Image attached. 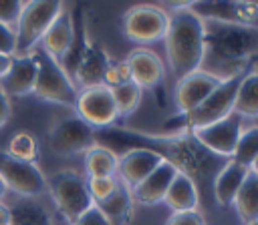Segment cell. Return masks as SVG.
I'll use <instances>...</instances> for the list:
<instances>
[{
    "instance_id": "36",
    "label": "cell",
    "mask_w": 258,
    "mask_h": 225,
    "mask_svg": "<svg viewBox=\"0 0 258 225\" xmlns=\"http://www.w3.org/2000/svg\"><path fill=\"white\" fill-rule=\"evenodd\" d=\"M73 225H111V223H109V219L103 215V211H101L97 205H93V207L87 209Z\"/></svg>"
},
{
    "instance_id": "5",
    "label": "cell",
    "mask_w": 258,
    "mask_h": 225,
    "mask_svg": "<svg viewBox=\"0 0 258 225\" xmlns=\"http://www.w3.org/2000/svg\"><path fill=\"white\" fill-rule=\"evenodd\" d=\"M46 189L56 205V211L67 219L69 225H73L87 209L95 205L89 193L87 177L73 169H62L46 177Z\"/></svg>"
},
{
    "instance_id": "14",
    "label": "cell",
    "mask_w": 258,
    "mask_h": 225,
    "mask_svg": "<svg viewBox=\"0 0 258 225\" xmlns=\"http://www.w3.org/2000/svg\"><path fill=\"white\" fill-rule=\"evenodd\" d=\"M109 66H111V58L107 56L103 46L87 36L83 50L71 64L69 72L73 74L77 84H81L83 88H89V86H99L105 82V74H107Z\"/></svg>"
},
{
    "instance_id": "31",
    "label": "cell",
    "mask_w": 258,
    "mask_h": 225,
    "mask_svg": "<svg viewBox=\"0 0 258 225\" xmlns=\"http://www.w3.org/2000/svg\"><path fill=\"white\" fill-rule=\"evenodd\" d=\"M117 183H119V177H93V179H87L93 203L105 201L117 189Z\"/></svg>"
},
{
    "instance_id": "42",
    "label": "cell",
    "mask_w": 258,
    "mask_h": 225,
    "mask_svg": "<svg viewBox=\"0 0 258 225\" xmlns=\"http://www.w3.org/2000/svg\"><path fill=\"white\" fill-rule=\"evenodd\" d=\"M248 225H258V221H254V223H248Z\"/></svg>"
},
{
    "instance_id": "33",
    "label": "cell",
    "mask_w": 258,
    "mask_h": 225,
    "mask_svg": "<svg viewBox=\"0 0 258 225\" xmlns=\"http://www.w3.org/2000/svg\"><path fill=\"white\" fill-rule=\"evenodd\" d=\"M22 8H24V2L20 0H0V22L14 26L20 18Z\"/></svg>"
},
{
    "instance_id": "17",
    "label": "cell",
    "mask_w": 258,
    "mask_h": 225,
    "mask_svg": "<svg viewBox=\"0 0 258 225\" xmlns=\"http://www.w3.org/2000/svg\"><path fill=\"white\" fill-rule=\"evenodd\" d=\"M163 163V159L147 149H127L121 157H119V169L117 175L119 179L129 187L135 189L143 179H147L159 165Z\"/></svg>"
},
{
    "instance_id": "24",
    "label": "cell",
    "mask_w": 258,
    "mask_h": 225,
    "mask_svg": "<svg viewBox=\"0 0 258 225\" xmlns=\"http://www.w3.org/2000/svg\"><path fill=\"white\" fill-rule=\"evenodd\" d=\"M8 207H10L8 225H54L48 209L38 199L20 197Z\"/></svg>"
},
{
    "instance_id": "4",
    "label": "cell",
    "mask_w": 258,
    "mask_h": 225,
    "mask_svg": "<svg viewBox=\"0 0 258 225\" xmlns=\"http://www.w3.org/2000/svg\"><path fill=\"white\" fill-rule=\"evenodd\" d=\"M250 70H240V72L224 78L222 84L208 98H204L196 108H191L189 113H177L175 117L167 119L163 123V133H194V131L214 125V123L222 121L224 117H228L230 113H234L240 80Z\"/></svg>"
},
{
    "instance_id": "21",
    "label": "cell",
    "mask_w": 258,
    "mask_h": 225,
    "mask_svg": "<svg viewBox=\"0 0 258 225\" xmlns=\"http://www.w3.org/2000/svg\"><path fill=\"white\" fill-rule=\"evenodd\" d=\"M75 40V26H73V14L69 10H62L58 18L50 24L46 34L42 36V50L54 58L58 64H62L64 56L69 54Z\"/></svg>"
},
{
    "instance_id": "26",
    "label": "cell",
    "mask_w": 258,
    "mask_h": 225,
    "mask_svg": "<svg viewBox=\"0 0 258 225\" xmlns=\"http://www.w3.org/2000/svg\"><path fill=\"white\" fill-rule=\"evenodd\" d=\"M234 113H238L242 119H258V68L246 72L240 80Z\"/></svg>"
},
{
    "instance_id": "16",
    "label": "cell",
    "mask_w": 258,
    "mask_h": 225,
    "mask_svg": "<svg viewBox=\"0 0 258 225\" xmlns=\"http://www.w3.org/2000/svg\"><path fill=\"white\" fill-rule=\"evenodd\" d=\"M187 6L204 20L258 28V2H189Z\"/></svg>"
},
{
    "instance_id": "10",
    "label": "cell",
    "mask_w": 258,
    "mask_h": 225,
    "mask_svg": "<svg viewBox=\"0 0 258 225\" xmlns=\"http://www.w3.org/2000/svg\"><path fill=\"white\" fill-rule=\"evenodd\" d=\"M0 177L6 187L20 197L36 199L40 193L46 191V177L38 169L36 163L20 161L0 149Z\"/></svg>"
},
{
    "instance_id": "13",
    "label": "cell",
    "mask_w": 258,
    "mask_h": 225,
    "mask_svg": "<svg viewBox=\"0 0 258 225\" xmlns=\"http://www.w3.org/2000/svg\"><path fill=\"white\" fill-rule=\"evenodd\" d=\"M127 66H129V74L131 80L135 84H139L141 88H149L153 90V94L157 96L159 104L163 106V80H165V64L163 60L149 48H135L131 50V54L125 58Z\"/></svg>"
},
{
    "instance_id": "30",
    "label": "cell",
    "mask_w": 258,
    "mask_h": 225,
    "mask_svg": "<svg viewBox=\"0 0 258 225\" xmlns=\"http://www.w3.org/2000/svg\"><path fill=\"white\" fill-rule=\"evenodd\" d=\"M8 155L20 159V161H28V163H36L38 161V145L36 139L28 133V131H18L10 137L8 147L4 149Z\"/></svg>"
},
{
    "instance_id": "23",
    "label": "cell",
    "mask_w": 258,
    "mask_h": 225,
    "mask_svg": "<svg viewBox=\"0 0 258 225\" xmlns=\"http://www.w3.org/2000/svg\"><path fill=\"white\" fill-rule=\"evenodd\" d=\"M163 203L171 209V213L198 211V207H200V191H198V185L185 173H177L175 179L171 181L169 189H167V195H165Z\"/></svg>"
},
{
    "instance_id": "40",
    "label": "cell",
    "mask_w": 258,
    "mask_h": 225,
    "mask_svg": "<svg viewBox=\"0 0 258 225\" xmlns=\"http://www.w3.org/2000/svg\"><path fill=\"white\" fill-rule=\"evenodd\" d=\"M8 193V187H6V183L2 181V177H0V201L4 199V195Z\"/></svg>"
},
{
    "instance_id": "12",
    "label": "cell",
    "mask_w": 258,
    "mask_h": 225,
    "mask_svg": "<svg viewBox=\"0 0 258 225\" xmlns=\"http://www.w3.org/2000/svg\"><path fill=\"white\" fill-rule=\"evenodd\" d=\"M244 129V119L238 113H230L222 121L208 125L204 129L194 131V137L214 155L222 159H230L238 145V139Z\"/></svg>"
},
{
    "instance_id": "38",
    "label": "cell",
    "mask_w": 258,
    "mask_h": 225,
    "mask_svg": "<svg viewBox=\"0 0 258 225\" xmlns=\"http://www.w3.org/2000/svg\"><path fill=\"white\" fill-rule=\"evenodd\" d=\"M8 223H10V207L0 201V225H8Z\"/></svg>"
},
{
    "instance_id": "39",
    "label": "cell",
    "mask_w": 258,
    "mask_h": 225,
    "mask_svg": "<svg viewBox=\"0 0 258 225\" xmlns=\"http://www.w3.org/2000/svg\"><path fill=\"white\" fill-rule=\"evenodd\" d=\"M10 60H12V56L0 54V78L6 74V70H8V66H10Z\"/></svg>"
},
{
    "instance_id": "6",
    "label": "cell",
    "mask_w": 258,
    "mask_h": 225,
    "mask_svg": "<svg viewBox=\"0 0 258 225\" xmlns=\"http://www.w3.org/2000/svg\"><path fill=\"white\" fill-rule=\"evenodd\" d=\"M62 10H64L62 2H54V0L24 2V8L16 22V54L14 56L30 54Z\"/></svg>"
},
{
    "instance_id": "9",
    "label": "cell",
    "mask_w": 258,
    "mask_h": 225,
    "mask_svg": "<svg viewBox=\"0 0 258 225\" xmlns=\"http://www.w3.org/2000/svg\"><path fill=\"white\" fill-rule=\"evenodd\" d=\"M169 26V14L153 4L131 6L123 14V32L137 44H151L165 38Z\"/></svg>"
},
{
    "instance_id": "18",
    "label": "cell",
    "mask_w": 258,
    "mask_h": 225,
    "mask_svg": "<svg viewBox=\"0 0 258 225\" xmlns=\"http://www.w3.org/2000/svg\"><path fill=\"white\" fill-rule=\"evenodd\" d=\"M36 74L38 64L32 52L24 56H12L6 74L0 78V86L6 92V96H24L34 92Z\"/></svg>"
},
{
    "instance_id": "19",
    "label": "cell",
    "mask_w": 258,
    "mask_h": 225,
    "mask_svg": "<svg viewBox=\"0 0 258 225\" xmlns=\"http://www.w3.org/2000/svg\"><path fill=\"white\" fill-rule=\"evenodd\" d=\"M179 171L163 161L147 179H143L135 189H131V195H133V201L135 205H157V203H163L165 195H167V189L171 185V181L175 179Z\"/></svg>"
},
{
    "instance_id": "7",
    "label": "cell",
    "mask_w": 258,
    "mask_h": 225,
    "mask_svg": "<svg viewBox=\"0 0 258 225\" xmlns=\"http://www.w3.org/2000/svg\"><path fill=\"white\" fill-rule=\"evenodd\" d=\"M32 54L38 64L34 94L48 102H56L62 106H75L79 90L73 84L71 76L64 72V68L54 58H50L42 48H34Z\"/></svg>"
},
{
    "instance_id": "28",
    "label": "cell",
    "mask_w": 258,
    "mask_h": 225,
    "mask_svg": "<svg viewBox=\"0 0 258 225\" xmlns=\"http://www.w3.org/2000/svg\"><path fill=\"white\" fill-rule=\"evenodd\" d=\"M236 163L252 169V165L258 159V125H248L242 129V135L238 139V145L234 149V155L230 157Z\"/></svg>"
},
{
    "instance_id": "1",
    "label": "cell",
    "mask_w": 258,
    "mask_h": 225,
    "mask_svg": "<svg viewBox=\"0 0 258 225\" xmlns=\"http://www.w3.org/2000/svg\"><path fill=\"white\" fill-rule=\"evenodd\" d=\"M99 145H117L127 149H147L157 153L163 161L171 163L179 173H185L198 185V191L204 199L212 197V183L216 173L224 167L228 159H222L210 153L194 133H145L123 127H107L95 131ZM214 199V197H212Z\"/></svg>"
},
{
    "instance_id": "41",
    "label": "cell",
    "mask_w": 258,
    "mask_h": 225,
    "mask_svg": "<svg viewBox=\"0 0 258 225\" xmlns=\"http://www.w3.org/2000/svg\"><path fill=\"white\" fill-rule=\"evenodd\" d=\"M250 171H252V173H254V175L258 177V159H256V163L252 165V169H250Z\"/></svg>"
},
{
    "instance_id": "20",
    "label": "cell",
    "mask_w": 258,
    "mask_h": 225,
    "mask_svg": "<svg viewBox=\"0 0 258 225\" xmlns=\"http://www.w3.org/2000/svg\"><path fill=\"white\" fill-rule=\"evenodd\" d=\"M250 169L236 163L234 159H228L224 163V167L216 173L214 183H212V197L214 203L220 207H230L234 205V199L244 183V179L248 177Z\"/></svg>"
},
{
    "instance_id": "8",
    "label": "cell",
    "mask_w": 258,
    "mask_h": 225,
    "mask_svg": "<svg viewBox=\"0 0 258 225\" xmlns=\"http://www.w3.org/2000/svg\"><path fill=\"white\" fill-rule=\"evenodd\" d=\"M95 145V129L87 125L79 115L60 117L48 129V147L58 157H75L87 153Z\"/></svg>"
},
{
    "instance_id": "35",
    "label": "cell",
    "mask_w": 258,
    "mask_h": 225,
    "mask_svg": "<svg viewBox=\"0 0 258 225\" xmlns=\"http://www.w3.org/2000/svg\"><path fill=\"white\" fill-rule=\"evenodd\" d=\"M165 225H206V217L200 211H179L171 213Z\"/></svg>"
},
{
    "instance_id": "34",
    "label": "cell",
    "mask_w": 258,
    "mask_h": 225,
    "mask_svg": "<svg viewBox=\"0 0 258 225\" xmlns=\"http://www.w3.org/2000/svg\"><path fill=\"white\" fill-rule=\"evenodd\" d=\"M0 54L14 56L16 54V28L0 22Z\"/></svg>"
},
{
    "instance_id": "15",
    "label": "cell",
    "mask_w": 258,
    "mask_h": 225,
    "mask_svg": "<svg viewBox=\"0 0 258 225\" xmlns=\"http://www.w3.org/2000/svg\"><path fill=\"white\" fill-rule=\"evenodd\" d=\"M222 76L216 72H210L206 68H198L185 76H181L175 84V104L179 113H189L196 108L204 98H208L220 84Z\"/></svg>"
},
{
    "instance_id": "43",
    "label": "cell",
    "mask_w": 258,
    "mask_h": 225,
    "mask_svg": "<svg viewBox=\"0 0 258 225\" xmlns=\"http://www.w3.org/2000/svg\"><path fill=\"white\" fill-rule=\"evenodd\" d=\"M254 125H258V119H256V123H254Z\"/></svg>"
},
{
    "instance_id": "25",
    "label": "cell",
    "mask_w": 258,
    "mask_h": 225,
    "mask_svg": "<svg viewBox=\"0 0 258 225\" xmlns=\"http://www.w3.org/2000/svg\"><path fill=\"white\" fill-rule=\"evenodd\" d=\"M119 169V155L105 147V145H95L85 153V177H117Z\"/></svg>"
},
{
    "instance_id": "27",
    "label": "cell",
    "mask_w": 258,
    "mask_h": 225,
    "mask_svg": "<svg viewBox=\"0 0 258 225\" xmlns=\"http://www.w3.org/2000/svg\"><path fill=\"white\" fill-rule=\"evenodd\" d=\"M234 207L244 225L258 221V177L252 171L244 179V183L234 199Z\"/></svg>"
},
{
    "instance_id": "37",
    "label": "cell",
    "mask_w": 258,
    "mask_h": 225,
    "mask_svg": "<svg viewBox=\"0 0 258 225\" xmlns=\"http://www.w3.org/2000/svg\"><path fill=\"white\" fill-rule=\"evenodd\" d=\"M8 119H10V98L6 96V92L0 86V129L6 125Z\"/></svg>"
},
{
    "instance_id": "3",
    "label": "cell",
    "mask_w": 258,
    "mask_h": 225,
    "mask_svg": "<svg viewBox=\"0 0 258 225\" xmlns=\"http://www.w3.org/2000/svg\"><path fill=\"white\" fill-rule=\"evenodd\" d=\"M206 22V56H212L228 68V76L250 70L258 56V28L204 20ZM206 60V58H204Z\"/></svg>"
},
{
    "instance_id": "11",
    "label": "cell",
    "mask_w": 258,
    "mask_h": 225,
    "mask_svg": "<svg viewBox=\"0 0 258 225\" xmlns=\"http://www.w3.org/2000/svg\"><path fill=\"white\" fill-rule=\"evenodd\" d=\"M75 108L77 115L93 129H107L119 119L113 92L105 84L81 88Z\"/></svg>"
},
{
    "instance_id": "32",
    "label": "cell",
    "mask_w": 258,
    "mask_h": 225,
    "mask_svg": "<svg viewBox=\"0 0 258 225\" xmlns=\"http://www.w3.org/2000/svg\"><path fill=\"white\" fill-rule=\"evenodd\" d=\"M127 80H131L127 62L125 60H111V66H109V70L105 74V82L103 84L113 88V86H119V84H123Z\"/></svg>"
},
{
    "instance_id": "29",
    "label": "cell",
    "mask_w": 258,
    "mask_h": 225,
    "mask_svg": "<svg viewBox=\"0 0 258 225\" xmlns=\"http://www.w3.org/2000/svg\"><path fill=\"white\" fill-rule=\"evenodd\" d=\"M111 92H113V98H115V104H117V113H119V119H121V117H129L139 106L143 88L139 84H135L133 80H127V82H123L119 86H113Z\"/></svg>"
},
{
    "instance_id": "22",
    "label": "cell",
    "mask_w": 258,
    "mask_h": 225,
    "mask_svg": "<svg viewBox=\"0 0 258 225\" xmlns=\"http://www.w3.org/2000/svg\"><path fill=\"white\" fill-rule=\"evenodd\" d=\"M103 215L109 219L111 225H129L135 215V201L131 195V189L119 179L117 189L101 203H95Z\"/></svg>"
},
{
    "instance_id": "2",
    "label": "cell",
    "mask_w": 258,
    "mask_h": 225,
    "mask_svg": "<svg viewBox=\"0 0 258 225\" xmlns=\"http://www.w3.org/2000/svg\"><path fill=\"white\" fill-rule=\"evenodd\" d=\"M163 40L169 70L177 80L202 68L206 58V22L187 4L173 6Z\"/></svg>"
}]
</instances>
